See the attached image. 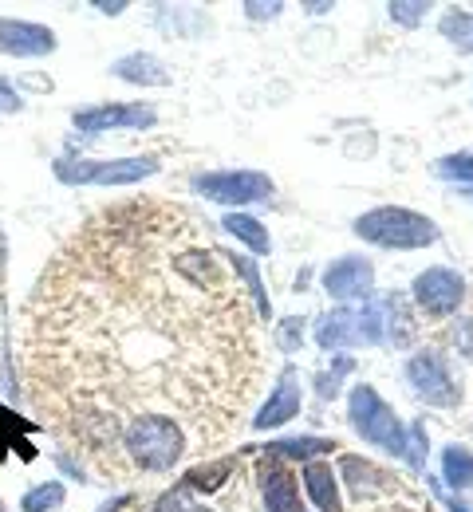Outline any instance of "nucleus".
Returning a JSON list of instances; mask_svg holds the SVG:
<instances>
[{
  "instance_id": "f257e3e1",
  "label": "nucleus",
  "mask_w": 473,
  "mask_h": 512,
  "mask_svg": "<svg viewBox=\"0 0 473 512\" xmlns=\"http://www.w3.org/2000/svg\"><path fill=\"white\" fill-rule=\"evenodd\" d=\"M28 394L91 465L138 418L225 442L261 383V339L233 256L158 197L95 213L28 304Z\"/></svg>"
},
{
  "instance_id": "f03ea898",
  "label": "nucleus",
  "mask_w": 473,
  "mask_h": 512,
  "mask_svg": "<svg viewBox=\"0 0 473 512\" xmlns=\"http://www.w3.org/2000/svg\"><path fill=\"white\" fill-rule=\"evenodd\" d=\"M355 233L379 249H426L438 241V225L403 205H383L363 213L355 221Z\"/></svg>"
},
{
  "instance_id": "7ed1b4c3",
  "label": "nucleus",
  "mask_w": 473,
  "mask_h": 512,
  "mask_svg": "<svg viewBox=\"0 0 473 512\" xmlns=\"http://www.w3.org/2000/svg\"><path fill=\"white\" fill-rule=\"evenodd\" d=\"M347 414H351V426L363 434V442L387 449V453H406V434L399 414L375 394V386H355L351 390V402H347Z\"/></svg>"
},
{
  "instance_id": "20e7f679",
  "label": "nucleus",
  "mask_w": 473,
  "mask_h": 512,
  "mask_svg": "<svg viewBox=\"0 0 473 512\" xmlns=\"http://www.w3.org/2000/svg\"><path fill=\"white\" fill-rule=\"evenodd\" d=\"M158 170L154 158H115V162H56L60 182H83V186H127L142 182Z\"/></svg>"
},
{
  "instance_id": "39448f33",
  "label": "nucleus",
  "mask_w": 473,
  "mask_h": 512,
  "mask_svg": "<svg viewBox=\"0 0 473 512\" xmlns=\"http://www.w3.org/2000/svg\"><path fill=\"white\" fill-rule=\"evenodd\" d=\"M194 190L221 205H249V201H269L276 186L257 170H221V174H198Z\"/></svg>"
},
{
  "instance_id": "423d86ee",
  "label": "nucleus",
  "mask_w": 473,
  "mask_h": 512,
  "mask_svg": "<svg viewBox=\"0 0 473 512\" xmlns=\"http://www.w3.org/2000/svg\"><path fill=\"white\" fill-rule=\"evenodd\" d=\"M379 327H383L379 308H343L320 323L316 339H320V347H343V343L359 347V343H379L383 339Z\"/></svg>"
},
{
  "instance_id": "0eeeda50",
  "label": "nucleus",
  "mask_w": 473,
  "mask_h": 512,
  "mask_svg": "<svg viewBox=\"0 0 473 512\" xmlns=\"http://www.w3.org/2000/svg\"><path fill=\"white\" fill-rule=\"evenodd\" d=\"M410 296L426 316H450V312L462 308L466 280L454 268H426L422 276H414V292Z\"/></svg>"
},
{
  "instance_id": "6e6552de",
  "label": "nucleus",
  "mask_w": 473,
  "mask_h": 512,
  "mask_svg": "<svg viewBox=\"0 0 473 512\" xmlns=\"http://www.w3.org/2000/svg\"><path fill=\"white\" fill-rule=\"evenodd\" d=\"M406 379H410V386H414L430 406H458V402H462V394H458V386L450 379L446 363H442L434 351H418V355L406 363Z\"/></svg>"
},
{
  "instance_id": "1a4fd4ad",
  "label": "nucleus",
  "mask_w": 473,
  "mask_h": 512,
  "mask_svg": "<svg viewBox=\"0 0 473 512\" xmlns=\"http://www.w3.org/2000/svg\"><path fill=\"white\" fill-rule=\"evenodd\" d=\"M0 52L8 56H48L56 52V32L44 24H28V20H8L0 16Z\"/></svg>"
},
{
  "instance_id": "9d476101",
  "label": "nucleus",
  "mask_w": 473,
  "mask_h": 512,
  "mask_svg": "<svg viewBox=\"0 0 473 512\" xmlns=\"http://www.w3.org/2000/svg\"><path fill=\"white\" fill-rule=\"evenodd\" d=\"M300 402H304V398H300V375H296V367H284V375L272 386L269 402L257 410L253 426H257V430H276V426L292 422V418L300 414Z\"/></svg>"
},
{
  "instance_id": "9b49d317",
  "label": "nucleus",
  "mask_w": 473,
  "mask_h": 512,
  "mask_svg": "<svg viewBox=\"0 0 473 512\" xmlns=\"http://www.w3.org/2000/svg\"><path fill=\"white\" fill-rule=\"evenodd\" d=\"M154 107L150 103H111V107H95V111H79L75 115V127L95 134V130H111V127H154Z\"/></svg>"
},
{
  "instance_id": "f8f14e48",
  "label": "nucleus",
  "mask_w": 473,
  "mask_h": 512,
  "mask_svg": "<svg viewBox=\"0 0 473 512\" xmlns=\"http://www.w3.org/2000/svg\"><path fill=\"white\" fill-rule=\"evenodd\" d=\"M371 284H375V268L359 256H343L336 264H328V272H324V288L336 300H363V296H371Z\"/></svg>"
},
{
  "instance_id": "ddd939ff",
  "label": "nucleus",
  "mask_w": 473,
  "mask_h": 512,
  "mask_svg": "<svg viewBox=\"0 0 473 512\" xmlns=\"http://www.w3.org/2000/svg\"><path fill=\"white\" fill-rule=\"evenodd\" d=\"M261 489H265V505H269V512H304V505H300V489H296V477H292L276 457H269V461L261 465Z\"/></svg>"
},
{
  "instance_id": "4468645a",
  "label": "nucleus",
  "mask_w": 473,
  "mask_h": 512,
  "mask_svg": "<svg viewBox=\"0 0 473 512\" xmlns=\"http://www.w3.org/2000/svg\"><path fill=\"white\" fill-rule=\"evenodd\" d=\"M343 481H347V489L355 493V501H371L375 493H387V489L399 485L391 473H383L379 465L359 461V457H343Z\"/></svg>"
},
{
  "instance_id": "2eb2a0df",
  "label": "nucleus",
  "mask_w": 473,
  "mask_h": 512,
  "mask_svg": "<svg viewBox=\"0 0 473 512\" xmlns=\"http://www.w3.org/2000/svg\"><path fill=\"white\" fill-rule=\"evenodd\" d=\"M304 485H308V497L320 505V512H343L339 481H336V473H332V465L312 461V465L304 469Z\"/></svg>"
},
{
  "instance_id": "dca6fc26",
  "label": "nucleus",
  "mask_w": 473,
  "mask_h": 512,
  "mask_svg": "<svg viewBox=\"0 0 473 512\" xmlns=\"http://www.w3.org/2000/svg\"><path fill=\"white\" fill-rule=\"evenodd\" d=\"M111 75H119V79H127V83H146V87H166L170 83V71L162 60H154V56H127V60H119V64L111 67Z\"/></svg>"
},
{
  "instance_id": "f3484780",
  "label": "nucleus",
  "mask_w": 473,
  "mask_h": 512,
  "mask_svg": "<svg viewBox=\"0 0 473 512\" xmlns=\"http://www.w3.org/2000/svg\"><path fill=\"white\" fill-rule=\"evenodd\" d=\"M237 469V461L233 457H217V461H202V465H194L186 477H182V485L190 489V493H213V489H221L225 481H229V473Z\"/></svg>"
},
{
  "instance_id": "a211bd4d",
  "label": "nucleus",
  "mask_w": 473,
  "mask_h": 512,
  "mask_svg": "<svg viewBox=\"0 0 473 512\" xmlns=\"http://www.w3.org/2000/svg\"><path fill=\"white\" fill-rule=\"evenodd\" d=\"M225 229L237 237V241H245L253 253H269L272 249V241H269V233H265V225L261 221H253V217H241V213H229L225 217Z\"/></svg>"
},
{
  "instance_id": "6ab92c4d",
  "label": "nucleus",
  "mask_w": 473,
  "mask_h": 512,
  "mask_svg": "<svg viewBox=\"0 0 473 512\" xmlns=\"http://www.w3.org/2000/svg\"><path fill=\"white\" fill-rule=\"evenodd\" d=\"M442 473H446V481H450V485H458V489H473L470 449H462V446L446 449V453H442Z\"/></svg>"
},
{
  "instance_id": "aec40b11",
  "label": "nucleus",
  "mask_w": 473,
  "mask_h": 512,
  "mask_svg": "<svg viewBox=\"0 0 473 512\" xmlns=\"http://www.w3.org/2000/svg\"><path fill=\"white\" fill-rule=\"evenodd\" d=\"M336 449V442H324V438H288V442H276V446H269L265 453H272V457H316V453H332Z\"/></svg>"
},
{
  "instance_id": "412c9836",
  "label": "nucleus",
  "mask_w": 473,
  "mask_h": 512,
  "mask_svg": "<svg viewBox=\"0 0 473 512\" xmlns=\"http://www.w3.org/2000/svg\"><path fill=\"white\" fill-rule=\"evenodd\" d=\"M64 505V485L60 481H48V485H36L24 501H20V509L24 512H52Z\"/></svg>"
},
{
  "instance_id": "4be33fe9",
  "label": "nucleus",
  "mask_w": 473,
  "mask_h": 512,
  "mask_svg": "<svg viewBox=\"0 0 473 512\" xmlns=\"http://www.w3.org/2000/svg\"><path fill=\"white\" fill-rule=\"evenodd\" d=\"M438 174L450 178V182H473V150H462V154H450L438 162Z\"/></svg>"
},
{
  "instance_id": "5701e85b",
  "label": "nucleus",
  "mask_w": 473,
  "mask_h": 512,
  "mask_svg": "<svg viewBox=\"0 0 473 512\" xmlns=\"http://www.w3.org/2000/svg\"><path fill=\"white\" fill-rule=\"evenodd\" d=\"M150 512H198L190 505V489L182 485V489H170V493H162L158 501H154V509Z\"/></svg>"
},
{
  "instance_id": "b1692460",
  "label": "nucleus",
  "mask_w": 473,
  "mask_h": 512,
  "mask_svg": "<svg viewBox=\"0 0 473 512\" xmlns=\"http://www.w3.org/2000/svg\"><path fill=\"white\" fill-rule=\"evenodd\" d=\"M300 327H304V320H284L280 323V331H276V343H280L284 351H296V347H300V339H304V335H300Z\"/></svg>"
},
{
  "instance_id": "393cba45",
  "label": "nucleus",
  "mask_w": 473,
  "mask_h": 512,
  "mask_svg": "<svg viewBox=\"0 0 473 512\" xmlns=\"http://www.w3.org/2000/svg\"><path fill=\"white\" fill-rule=\"evenodd\" d=\"M422 12H426V4H422V0H414V4H406V0L391 4V16H395L399 24H418V20H422Z\"/></svg>"
},
{
  "instance_id": "a878e982",
  "label": "nucleus",
  "mask_w": 473,
  "mask_h": 512,
  "mask_svg": "<svg viewBox=\"0 0 473 512\" xmlns=\"http://www.w3.org/2000/svg\"><path fill=\"white\" fill-rule=\"evenodd\" d=\"M422 453H426V430L422 426H410V438H406V457L414 465H422Z\"/></svg>"
},
{
  "instance_id": "bb28decb",
  "label": "nucleus",
  "mask_w": 473,
  "mask_h": 512,
  "mask_svg": "<svg viewBox=\"0 0 473 512\" xmlns=\"http://www.w3.org/2000/svg\"><path fill=\"white\" fill-rule=\"evenodd\" d=\"M0 111H20V95L12 91L8 79H0Z\"/></svg>"
},
{
  "instance_id": "cd10ccee",
  "label": "nucleus",
  "mask_w": 473,
  "mask_h": 512,
  "mask_svg": "<svg viewBox=\"0 0 473 512\" xmlns=\"http://www.w3.org/2000/svg\"><path fill=\"white\" fill-rule=\"evenodd\" d=\"M249 12H253V16H276L280 4H269V8H265V4H249Z\"/></svg>"
}]
</instances>
